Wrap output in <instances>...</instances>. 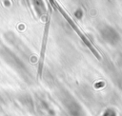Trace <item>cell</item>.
Wrapping results in <instances>:
<instances>
[{"instance_id":"cell-1","label":"cell","mask_w":122,"mask_h":116,"mask_svg":"<svg viewBox=\"0 0 122 116\" xmlns=\"http://www.w3.org/2000/svg\"><path fill=\"white\" fill-rule=\"evenodd\" d=\"M50 3H51V4H52V6H54V7L59 10V12L63 15V17H64V18L67 20V22L71 25V27L72 28V29L77 33V35L80 37V39L83 41V43H84V44L89 48V49L92 51V54H93V55H94L98 60H101V55L99 54V52H98V51L96 50V48L92 46V43L90 42V40L86 37V35H85V34H84L80 29H79V28L76 26V24H75V23L73 22V20L71 18V16H70V15H69V14H68L64 10H63V8H62L60 5H58V3H57L56 1H51Z\"/></svg>"},{"instance_id":"cell-2","label":"cell","mask_w":122,"mask_h":116,"mask_svg":"<svg viewBox=\"0 0 122 116\" xmlns=\"http://www.w3.org/2000/svg\"><path fill=\"white\" fill-rule=\"evenodd\" d=\"M49 13L47 16V21L44 26V30H43V35H42V41H41V48H40V56L38 60V68H37V75L39 79L42 78V71H43V66H44V60H45V55H46V48H47V43H48V38H49V31H50V26H51V7L49 6Z\"/></svg>"}]
</instances>
